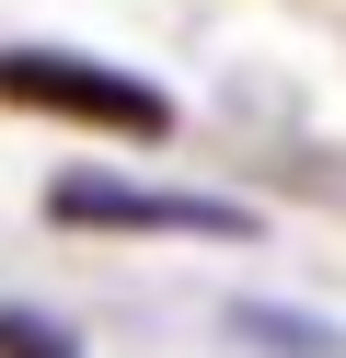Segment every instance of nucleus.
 <instances>
[{"label":"nucleus","mask_w":346,"mask_h":358,"mask_svg":"<svg viewBox=\"0 0 346 358\" xmlns=\"http://www.w3.org/2000/svg\"><path fill=\"white\" fill-rule=\"evenodd\" d=\"M0 104L104 127V139H161V127H173V104L138 70H104V58H69V47H0Z\"/></svg>","instance_id":"1"},{"label":"nucleus","mask_w":346,"mask_h":358,"mask_svg":"<svg viewBox=\"0 0 346 358\" xmlns=\"http://www.w3.org/2000/svg\"><path fill=\"white\" fill-rule=\"evenodd\" d=\"M58 231H196V243H254V208L231 196H185V185H104V173H69L46 185Z\"/></svg>","instance_id":"2"},{"label":"nucleus","mask_w":346,"mask_h":358,"mask_svg":"<svg viewBox=\"0 0 346 358\" xmlns=\"http://www.w3.org/2000/svg\"><path fill=\"white\" fill-rule=\"evenodd\" d=\"M0 358H81L58 324H35V312H0Z\"/></svg>","instance_id":"4"},{"label":"nucleus","mask_w":346,"mask_h":358,"mask_svg":"<svg viewBox=\"0 0 346 358\" xmlns=\"http://www.w3.org/2000/svg\"><path fill=\"white\" fill-rule=\"evenodd\" d=\"M231 335H254V347H277V358H346V335H323V324H289V312H231Z\"/></svg>","instance_id":"3"}]
</instances>
